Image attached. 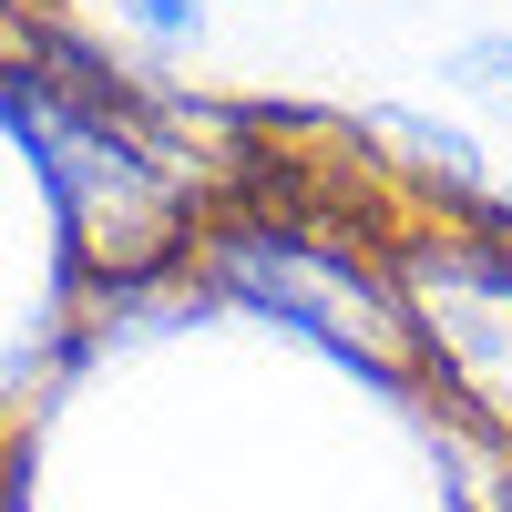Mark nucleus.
<instances>
[{
	"label": "nucleus",
	"mask_w": 512,
	"mask_h": 512,
	"mask_svg": "<svg viewBox=\"0 0 512 512\" xmlns=\"http://www.w3.org/2000/svg\"><path fill=\"white\" fill-rule=\"evenodd\" d=\"M216 277L256 318L318 338L338 369H369V379L420 400V338H410V297H400L390 256H349V246H328L308 226H226Z\"/></svg>",
	"instance_id": "f257e3e1"
},
{
	"label": "nucleus",
	"mask_w": 512,
	"mask_h": 512,
	"mask_svg": "<svg viewBox=\"0 0 512 512\" xmlns=\"http://www.w3.org/2000/svg\"><path fill=\"white\" fill-rule=\"evenodd\" d=\"M103 11L134 31L144 52L175 62V52H205V21H216V0H103Z\"/></svg>",
	"instance_id": "f03ea898"
},
{
	"label": "nucleus",
	"mask_w": 512,
	"mask_h": 512,
	"mask_svg": "<svg viewBox=\"0 0 512 512\" xmlns=\"http://www.w3.org/2000/svg\"><path fill=\"white\" fill-rule=\"evenodd\" d=\"M441 82H451V93H472V103H502V113H512V31L451 41V52H441Z\"/></svg>",
	"instance_id": "7ed1b4c3"
},
{
	"label": "nucleus",
	"mask_w": 512,
	"mask_h": 512,
	"mask_svg": "<svg viewBox=\"0 0 512 512\" xmlns=\"http://www.w3.org/2000/svg\"><path fill=\"white\" fill-rule=\"evenodd\" d=\"M267 11H277V0H267Z\"/></svg>",
	"instance_id": "20e7f679"
}]
</instances>
